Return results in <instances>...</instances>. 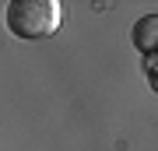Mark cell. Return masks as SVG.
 <instances>
[{
    "label": "cell",
    "instance_id": "obj_2",
    "mask_svg": "<svg viewBox=\"0 0 158 151\" xmlns=\"http://www.w3.org/2000/svg\"><path fill=\"white\" fill-rule=\"evenodd\" d=\"M130 42H134V49L144 56H158V14H144L137 18L134 28H130Z\"/></svg>",
    "mask_w": 158,
    "mask_h": 151
},
{
    "label": "cell",
    "instance_id": "obj_3",
    "mask_svg": "<svg viewBox=\"0 0 158 151\" xmlns=\"http://www.w3.org/2000/svg\"><path fill=\"white\" fill-rule=\"evenodd\" d=\"M144 78H148V84H151V91L158 95V56H148L144 60Z\"/></svg>",
    "mask_w": 158,
    "mask_h": 151
},
{
    "label": "cell",
    "instance_id": "obj_1",
    "mask_svg": "<svg viewBox=\"0 0 158 151\" xmlns=\"http://www.w3.org/2000/svg\"><path fill=\"white\" fill-rule=\"evenodd\" d=\"M4 21L14 39L39 42V39H49L53 32H60L63 7L56 0H11L4 7Z\"/></svg>",
    "mask_w": 158,
    "mask_h": 151
}]
</instances>
